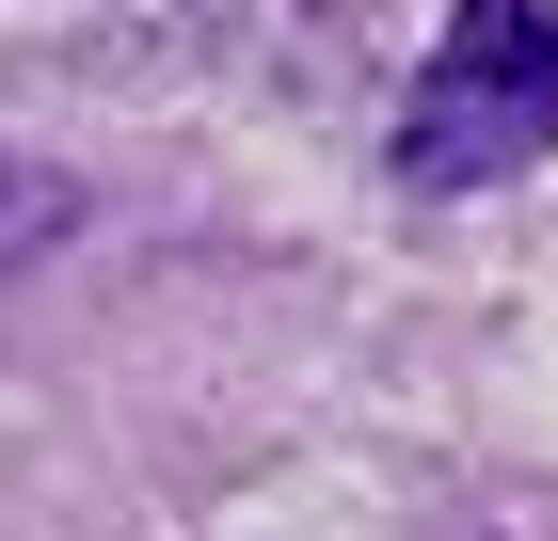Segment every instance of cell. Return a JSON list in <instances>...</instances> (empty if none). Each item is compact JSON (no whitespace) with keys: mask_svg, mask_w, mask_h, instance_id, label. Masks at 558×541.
<instances>
[{"mask_svg":"<svg viewBox=\"0 0 558 541\" xmlns=\"http://www.w3.org/2000/svg\"><path fill=\"white\" fill-rule=\"evenodd\" d=\"M558 144V0H447V48L415 64L399 175L415 192H495Z\"/></svg>","mask_w":558,"mask_h":541,"instance_id":"cell-1","label":"cell"},{"mask_svg":"<svg viewBox=\"0 0 558 541\" xmlns=\"http://www.w3.org/2000/svg\"><path fill=\"white\" fill-rule=\"evenodd\" d=\"M48 223H64V192H48V175H16V160H0V255H33Z\"/></svg>","mask_w":558,"mask_h":541,"instance_id":"cell-2","label":"cell"}]
</instances>
